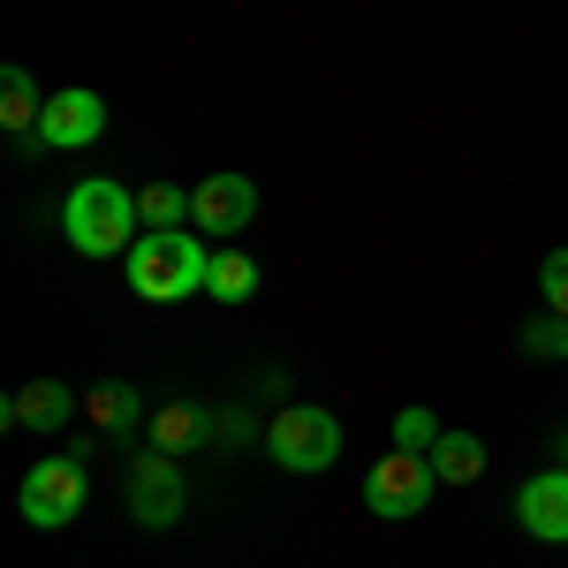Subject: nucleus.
Masks as SVG:
<instances>
[{
  "label": "nucleus",
  "instance_id": "obj_6",
  "mask_svg": "<svg viewBox=\"0 0 568 568\" xmlns=\"http://www.w3.org/2000/svg\"><path fill=\"white\" fill-rule=\"evenodd\" d=\"M182 508H190V485H182L175 470V455H144V463H130V516L144 530H175L182 524Z\"/></svg>",
  "mask_w": 568,
  "mask_h": 568
},
{
  "label": "nucleus",
  "instance_id": "obj_2",
  "mask_svg": "<svg viewBox=\"0 0 568 568\" xmlns=\"http://www.w3.org/2000/svg\"><path fill=\"white\" fill-rule=\"evenodd\" d=\"M122 265H130V288L144 296V304H182V296H197V288H205L213 251H205L190 227H144V235H136V251Z\"/></svg>",
  "mask_w": 568,
  "mask_h": 568
},
{
  "label": "nucleus",
  "instance_id": "obj_1",
  "mask_svg": "<svg viewBox=\"0 0 568 568\" xmlns=\"http://www.w3.org/2000/svg\"><path fill=\"white\" fill-rule=\"evenodd\" d=\"M61 235L84 251V258H130L144 213H136V190H122L114 175H91L61 197Z\"/></svg>",
  "mask_w": 568,
  "mask_h": 568
},
{
  "label": "nucleus",
  "instance_id": "obj_5",
  "mask_svg": "<svg viewBox=\"0 0 568 568\" xmlns=\"http://www.w3.org/2000/svg\"><path fill=\"white\" fill-rule=\"evenodd\" d=\"M16 508H23V524H31V530L77 524V508H84V463H77V455H53V463H39V470H23Z\"/></svg>",
  "mask_w": 568,
  "mask_h": 568
},
{
  "label": "nucleus",
  "instance_id": "obj_13",
  "mask_svg": "<svg viewBox=\"0 0 568 568\" xmlns=\"http://www.w3.org/2000/svg\"><path fill=\"white\" fill-rule=\"evenodd\" d=\"M205 296H220V304H251V296H258V265L243 258L235 243H220L213 265H205Z\"/></svg>",
  "mask_w": 568,
  "mask_h": 568
},
{
  "label": "nucleus",
  "instance_id": "obj_19",
  "mask_svg": "<svg viewBox=\"0 0 568 568\" xmlns=\"http://www.w3.org/2000/svg\"><path fill=\"white\" fill-rule=\"evenodd\" d=\"M538 296H546V311H561V318H568V243H561V251H546V265H538Z\"/></svg>",
  "mask_w": 568,
  "mask_h": 568
},
{
  "label": "nucleus",
  "instance_id": "obj_12",
  "mask_svg": "<svg viewBox=\"0 0 568 568\" xmlns=\"http://www.w3.org/2000/svg\"><path fill=\"white\" fill-rule=\"evenodd\" d=\"M39 114H45V99H39V84H31V69H0V130L8 136H31L39 130Z\"/></svg>",
  "mask_w": 568,
  "mask_h": 568
},
{
  "label": "nucleus",
  "instance_id": "obj_14",
  "mask_svg": "<svg viewBox=\"0 0 568 568\" xmlns=\"http://www.w3.org/2000/svg\"><path fill=\"white\" fill-rule=\"evenodd\" d=\"M433 470H439V485H478L485 478V439L478 433H439Z\"/></svg>",
  "mask_w": 568,
  "mask_h": 568
},
{
  "label": "nucleus",
  "instance_id": "obj_16",
  "mask_svg": "<svg viewBox=\"0 0 568 568\" xmlns=\"http://www.w3.org/2000/svg\"><path fill=\"white\" fill-rule=\"evenodd\" d=\"M136 213H144V227H182V220H190V190L152 182V190H136Z\"/></svg>",
  "mask_w": 568,
  "mask_h": 568
},
{
  "label": "nucleus",
  "instance_id": "obj_17",
  "mask_svg": "<svg viewBox=\"0 0 568 568\" xmlns=\"http://www.w3.org/2000/svg\"><path fill=\"white\" fill-rule=\"evenodd\" d=\"M447 433V425H439L433 409H417V402H409V409H394V447H409V455H433V439Z\"/></svg>",
  "mask_w": 568,
  "mask_h": 568
},
{
  "label": "nucleus",
  "instance_id": "obj_8",
  "mask_svg": "<svg viewBox=\"0 0 568 568\" xmlns=\"http://www.w3.org/2000/svg\"><path fill=\"white\" fill-rule=\"evenodd\" d=\"M251 213H258V182H243V175H205L190 190V220L213 227L220 243H227L235 227H251Z\"/></svg>",
  "mask_w": 568,
  "mask_h": 568
},
{
  "label": "nucleus",
  "instance_id": "obj_9",
  "mask_svg": "<svg viewBox=\"0 0 568 568\" xmlns=\"http://www.w3.org/2000/svg\"><path fill=\"white\" fill-rule=\"evenodd\" d=\"M516 524L546 546H568V470H538V478L516 493Z\"/></svg>",
  "mask_w": 568,
  "mask_h": 568
},
{
  "label": "nucleus",
  "instance_id": "obj_11",
  "mask_svg": "<svg viewBox=\"0 0 568 568\" xmlns=\"http://www.w3.org/2000/svg\"><path fill=\"white\" fill-rule=\"evenodd\" d=\"M77 417V394L61 387V379H39V387L8 394V425H31V433H53V425H69Z\"/></svg>",
  "mask_w": 568,
  "mask_h": 568
},
{
  "label": "nucleus",
  "instance_id": "obj_4",
  "mask_svg": "<svg viewBox=\"0 0 568 568\" xmlns=\"http://www.w3.org/2000/svg\"><path fill=\"white\" fill-rule=\"evenodd\" d=\"M433 493H439L433 455H409V447H394V455H379V463L364 470V508H372V516H387V524L425 516V500H433Z\"/></svg>",
  "mask_w": 568,
  "mask_h": 568
},
{
  "label": "nucleus",
  "instance_id": "obj_10",
  "mask_svg": "<svg viewBox=\"0 0 568 568\" xmlns=\"http://www.w3.org/2000/svg\"><path fill=\"white\" fill-rule=\"evenodd\" d=\"M152 447L160 455H190V447H220V409L213 402H168V409H152Z\"/></svg>",
  "mask_w": 568,
  "mask_h": 568
},
{
  "label": "nucleus",
  "instance_id": "obj_18",
  "mask_svg": "<svg viewBox=\"0 0 568 568\" xmlns=\"http://www.w3.org/2000/svg\"><path fill=\"white\" fill-rule=\"evenodd\" d=\"M524 349L530 356H568V318H561V311L530 318V326H524Z\"/></svg>",
  "mask_w": 568,
  "mask_h": 568
},
{
  "label": "nucleus",
  "instance_id": "obj_15",
  "mask_svg": "<svg viewBox=\"0 0 568 568\" xmlns=\"http://www.w3.org/2000/svg\"><path fill=\"white\" fill-rule=\"evenodd\" d=\"M84 409H91V425H99V433H130L136 417H144V394H136L130 379H106V387L91 394Z\"/></svg>",
  "mask_w": 568,
  "mask_h": 568
},
{
  "label": "nucleus",
  "instance_id": "obj_3",
  "mask_svg": "<svg viewBox=\"0 0 568 568\" xmlns=\"http://www.w3.org/2000/svg\"><path fill=\"white\" fill-rule=\"evenodd\" d=\"M265 455H273L288 478H318V470H334V455H342V425H334L326 409H311V402H281V409L265 417Z\"/></svg>",
  "mask_w": 568,
  "mask_h": 568
},
{
  "label": "nucleus",
  "instance_id": "obj_20",
  "mask_svg": "<svg viewBox=\"0 0 568 568\" xmlns=\"http://www.w3.org/2000/svg\"><path fill=\"white\" fill-rule=\"evenodd\" d=\"M554 455H561V470H568V433H561V439H554Z\"/></svg>",
  "mask_w": 568,
  "mask_h": 568
},
{
  "label": "nucleus",
  "instance_id": "obj_7",
  "mask_svg": "<svg viewBox=\"0 0 568 568\" xmlns=\"http://www.w3.org/2000/svg\"><path fill=\"white\" fill-rule=\"evenodd\" d=\"M31 136H39L45 152H84V144H99V136H106V99H99V91H84V84L53 91Z\"/></svg>",
  "mask_w": 568,
  "mask_h": 568
}]
</instances>
